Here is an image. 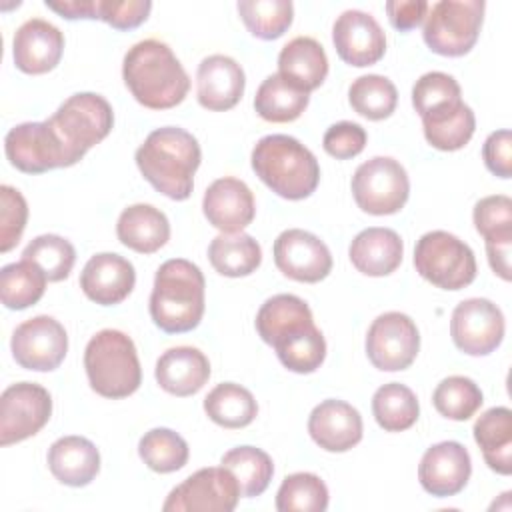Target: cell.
Instances as JSON below:
<instances>
[{"mask_svg":"<svg viewBox=\"0 0 512 512\" xmlns=\"http://www.w3.org/2000/svg\"><path fill=\"white\" fill-rule=\"evenodd\" d=\"M246 86L242 66L224 54L206 56L196 70V96L202 108L224 112L234 108Z\"/></svg>","mask_w":512,"mask_h":512,"instance_id":"22","label":"cell"},{"mask_svg":"<svg viewBox=\"0 0 512 512\" xmlns=\"http://www.w3.org/2000/svg\"><path fill=\"white\" fill-rule=\"evenodd\" d=\"M310 94L284 80L278 72L270 74L256 90L254 110L266 122H294L308 108Z\"/></svg>","mask_w":512,"mask_h":512,"instance_id":"32","label":"cell"},{"mask_svg":"<svg viewBox=\"0 0 512 512\" xmlns=\"http://www.w3.org/2000/svg\"><path fill=\"white\" fill-rule=\"evenodd\" d=\"M308 432L322 450L346 452L362 440V416L352 404L328 398L310 412Z\"/></svg>","mask_w":512,"mask_h":512,"instance_id":"23","label":"cell"},{"mask_svg":"<svg viewBox=\"0 0 512 512\" xmlns=\"http://www.w3.org/2000/svg\"><path fill=\"white\" fill-rule=\"evenodd\" d=\"M204 412L214 424L234 430L254 422L258 404L248 388L234 382H222L204 398Z\"/></svg>","mask_w":512,"mask_h":512,"instance_id":"34","label":"cell"},{"mask_svg":"<svg viewBox=\"0 0 512 512\" xmlns=\"http://www.w3.org/2000/svg\"><path fill=\"white\" fill-rule=\"evenodd\" d=\"M22 258L38 264L48 282H60L70 276L76 262V250L70 240L58 234H40L24 248Z\"/></svg>","mask_w":512,"mask_h":512,"instance_id":"43","label":"cell"},{"mask_svg":"<svg viewBox=\"0 0 512 512\" xmlns=\"http://www.w3.org/2000/svg\"><path fill=\"white\" fill-rule=\"evenodd\" d=\"M136 284L132 262L114 252L94 254L80 272V288L88 300L100 306L124 302Z\"/></svg>","mask_w":512,"mask_h":512,"instance_id":"21","label":"cell"},{"mask_svg":"<svg viewBox=\"0 0 512 512\" xmlns=\"http://www.w3.org/2000/svg\"><path fill=\"white\" fill-rule=\"evenodd\" d=\"M202 212L206 220L220 232H242L252 224L256 214L254 194L248 184L238 178H218L204 192Z\"/></svg>","mask_w":512,"mask_h":512,"instance_id":"19","label":"cell"},{"mask_svg":"<svg viewBox=\"0 0 512 512\" xmlns=\"http://www.w3.org/2000/svg\"><path fill=\"white\" fill-rule=\"evenodd\" d=\"M462 100L460 84L446 72H426L412 88V106L422 116Z\"/></svg>","mask_w":512,"mask_h":512,"instance_id":"44","label":"cell"},{"mask_svg":"<svg viewBox=\"0 0 512 512\" xmlns=\"http://www.w3.org/2000/svg\"><path fill=\"white\" fill-rule=\"evenodd\" d=\"M122 78L138 104L150 110H168L178 106L188 90L190 78L172 52L156 38L136 42L124 54Z\"/></svg>","mask_w":512,"mask_h":512,"instance_id":"1","label":"cell"},{"mask_svg":"<svg viewBox=\"0 0 512 512\" xmlns=\"http://www.w3.org/2000/svg\"><path fill=\"white\" fill-rule=\"evenodd\" d=\"M154 376L164 392L184 398L204 388L210 378V362L194 346H174L156 360Z\"/></svg>","mask_w":512,"mask_h":512,"instance_id":"25","label":"cell"},{"mask_svg":"<svg viewBox=\"0 0 512 512\" xmlns=\"http://www.w3.org/2000/svg\"><path fill=\"white\" fill-rule=\"evenodd\" d=\"M372 414L382 430L404 432L416 424L420 416V404L408 386L400 382H388L374 392Z\"/></svg>","mask_w":512,"mask_h":512,"instance_id":"36","label":"cell"},{"mask_svg":"<svg viewBox=\"0 0 512 512\" xmlns=\"http://www.w3.org/2000/svg\"><path fill=\"white\" fill-rule=\"evenodd\" d=\"M238 14L252 36L276 40L292 26L294 6L290 0H240Z\"/></svg>","mask_w":512,"mask_h":512,"instance_id":"40","label":"cell"},{"mask_svg":"<svg viewBox=\"0 0 512 512\" xmlns=\"http://www.w3.org/2000/svg\"><path fill=\"white\" fill-rule=\"evenodd\" d=\"M348 102L356 114L368 120H384L396 110L398 90L386 76L364 74L350 84Z\"/></svg>","mask_w":512,"mask_h":512,"instance_id":"38","label":"cell"},{"mask_svg":"<svg viewBox=\"0 0 512 512\" xmlns=\"http://www.w3.org/2000/svg\"><path fill=\"white\" fill-rule=\"evenodd\" d=\"M368 134L366 130L350 120H342L332 124L322 138V146L326 154H330L336 160H348L358 156L366 146Z\"/></svg>","mask_w":512,"mask_h":512,"instance_id":"47","label":"cell"},{"mask_svg":"<svg viewBox=\"0 0 512 512\" xmlns=\"http://www.w3.org/2000/svg\"><path fill=\"white\" fill-rule=\"evenodd\" d=\"M52 416V396L36 382H16L0 396V444L10 446L38 434Z\"/></svg>","mask_w":512,"mask_h":512,"instance_id":"13","label":"cell"},{"mask_svg":"<svg viewBox=\"0 0 512 512\" xmlns=\"http://www.w3.org/2000/svg\"><path fill=\"white\" fill-rule=\"evenodd\" d=\"M46 6L66 20L98 18V0H46Z\"/></svg>","mask_w":512,"mask_h":512,"instance_id":"51","label":"cell"},{"mask_svg":"<svg viewBox=\"0 0 512 512\" xmlns=\"http://www.w3.org/2000/svg\"><path fill=\"white\" fill-rule=\"evenodd\" d=\"M250 162L256 176L286 200H304L318 188V160L294 136L268 134L260 138L252 148Z\"/></svg>","mask_w":512,"mask_h":512,"instance_id":"4","label":"cell"},{"mask_svg":"<svg viewBox=\"0 0 512 512\" xmlns=\"http://www.w3.org/2000/svg\"><path fill=\"white\" fill-rule=\"evenodd\" d=\"M482 158L486 168L498 176V178H510L512 176V134L510 130L502 128L492 132L484 146H482Z\"/></svg>","mask_w":512,"mask_h":512,"instance_id":"49","label":"cell"},{"mask_svg":"<svg viewBox=\"0 0 512 512\" xmlns=\"http://www.w3.org/2000/svg\"><path fill=\"white\" fill-rule=\"evenodd\" d=\"M274 264L284 276L314 284L330 274L332 254L316 234L288 228L274 240Z\"/></svg>","mask_w":512,"mask_h":512,"instance_id":"16","label":"cell"},{"mask_svg":"<svg viewBox=\"0 0 512 512\" xmlns=\"http://www.w3.org/2000/svg\"><path fill=\"white\" fill-rule=\"evenodd\" d=\"M46 282L42 268L26 258L6 264L0 270V300L8 310H24L44 296Z\"/></svg>","mask_w":512,"mask_h":512,"instance_id":"35","label":"cell"},{"mask_svg":"<svg viewBox=\"0 0 512 512\" xmlns=\"http://www.w3.org/2000/svg\"><path fill=\"white\" fill-rule=\"evenodd\" d=\"M136 166L160 194L186 200L194 188V174L202 152L198 140L178 126L152 130L136 150Z\"/></svg>","mask_w":512,"mask_h":512,"instance_id":"2","label":"cell"},{"mask_svg":"<svg viewBox=\"0 0 512 512\" xmlns=\"http://www.w3.org/2000/svg\"><path fill=\"white\" fill-rule=\"evenodd\" d=\"M474 440L490 470L508 476L512 472V412L506 406L486 410L474 422Z\"/></svg>","mask_w":512,"mask_h":512,"instance_id":"30","label":"cell"},{"mask_svg":"<svg viewBox=\"0 0 512 512\" xmlns=\"http://www.w3.org/2000/svg\"><path fill=\"white\" fill-rule=\"evenodd\" d=\"M348 256L358 272L380 278L392 274L400 266L404 244L396 230L372 226L354 236Z\"/></svg>","mask_w":512,"mask_h":512,"instance_id":"26","label":"cell"},{"mask_svg":"<svg viewBox=\"0 0 512 512\" xmlns=\"http://www.w3.org/2000/svg\"><path fill=\"white\" fill-rule=\"evenodd\" d=\"M48 468L58 482L80 488L100 472V452L84 436H62L48 448Z\"/></svg>","mask_w":512,"mask_h":512,"instance_id":"27","label":"cell"},{"mask_svg":"<svg viewBox=\"0 0 512 512\" xmlns=\"http://www.w3.org/2000/svg\"><path fill=\"white\" fill-rule=\"evenodd\" d=\"M152 10L148 0H98V18L116 30H132L146 22Z\"/></svg>","mask_w":512,"mask_h":512,"instance_id":"48","label":"cell"},{"mask_svg":"<svg viewBox=\"0 0 512 512\" xmlns=\"http://www.w3.org/2000/svg\"><path fill=\"white\" fill-rule=\"evenodd\" d=\"M220 464L234 474L240 494L246 498L260 496L274 476L272 458L256 446H236L222 456Z\"/></svg>","mask_w":512,"mask_h":512,"instance_id":"37","label":"cell"},{"mask_svg":"<svg viewBox=\"0 0 512 512\" xmlns=\"http://www.w3.org/2000/svg\"><path fill=\"white\" fill-rule=\"evenodd\" d=\"M502 310L488 298L462 300L450 318V336L456 348L468 356H488L504 338Z\"/></svg>","mask_w":512,"mask_h":512,"instance_id":"15","label":"cell"},{"mask_svg":"<svg viewBox=\"0 0 512 512\" xmlns=\"http://www.w3.org/2000/svg\"><path fill=\"white\" fill-rule=\"evenodd\" d=\"M74 162H80L86 152L100 144L114 126L110 102L94 92H78L66 98L48 118Z\"/></svg>","mask_w":512,"mask_h":512,"instance_id":"6","label":"cell"},{"mask_svg":"<svg viewBox=\"0 0 512 512\" xmlns=\"http://www.w3.org/2000/svg\"><path fill=\"white\" fill-rule=\"evenodd\" d=\"M314 326L310 306L294 294H276L268 298L256 314V332L272 348L302 336Z\"/></svg>","mask_w":512,"mask_h":512,"instance_id":"24","label":"cell"},{"mask_svg":"<svg viewBox=\"0 0 512 512\" xmlns=\"http://www.w3.org/2000/svg\"><path fill=\"white\" fill-rule=\"evenodd\" d=\"M138 454L150 470L170 474L186 466L190 450L178 432L170 428H152L140 438Z\"/></svg>","mask_w":512,"mask_h":512,"instance_id":"39","label":"cell"},{"mask_svg":"<svg viewBox=\"0 0 512 512\" xmlns=\"http://www.w3.org/2000/svg\"><path fill=\"white\" fill-rule=\"evenodd\" d=\"M0 252H10L22 238L28 220V204L20 190L0 186Z\"/></svg>","mask_w":512,"mask_h":512,"instance_id":"46","label":"cell"},{"mask_svg":"<svg viewBox=\"0 0 512 512\" xmlns=\"http://www.w3.org/2000/svg\"><path fill=\"white\" fill-rule=\"evenodd\" d=\"M352 196L358 208L372 216L396 214L408 202L410 180L398 160L374 156L356 168L352 176Z\"/></svg>","mask_w":512,"mask_h":512,"instance_id":"9","label":"cell"},{"mask_svg":"<svg viewBox=\"0 0 512 512\" xmlns=\"http://www.w3.org/2000/svg\"><path fill=\"white\" fill-rule=\"evenodd\" d=\"M234 474L220 466L200 468L170 490L164 512H232L240 500Z\"/></svg>","mask_w":512,"mask_h":512,"instance_id":"10","label":"cell"},{"mask_svg":"<svg viewBox=\"0 0 512 512\" xmlns=\"http://www.w3.org/2000/svg\"><path fill=\"white\" fill-rule=\"evenodd\" d=\"M422 128L424 138L432 148L442 152H454L470 142L476 130V118L472 108L464 104V100H460L422 116Z\"/></svg>","mask_w":512,"mask_h":512,"instance_id":"31","label":"cell"},{"mask_svg":"<svg viewBox=\"0 0 512 512\" xmlns=\"http://www.w3.org/2000/svg\"><path fill=\"white\" fill-rule=\"evenodd\" d=\"M332 42L342 62L364 68L382 60L386 34L376 18L362 10H344L332 26Z\"/></svg>","mask_w":512,"mask_h":512,"instance_id":"17","label":"cell"},{"mask_svg":"<svg viewBox=\"0 0 512 512\" xmlns=\"http://www.w3.org/2000/svg\"><path fill=\"white\" fill-rule=\"evenodd\" d=\"M510 250H512V240H500V242H486V254L490 268L494 270L496 276L502 280L512 278V264H510Z\"/></svg>","mask_w":512,"mask_h":512,"instance_id":"52","label":"cell"},{"mask_svg":"<svg viewBox=\"0 0 512 512\" xmlns=\"http://www.w3.org/2000/svg\"><path fill=\"white\" fill-rule=\"evenodd\" d=\"M470 474V454L456 440H444L430 446L418 466V480L422 488L436 498H448L462 492Z\"/></svg>","mask_w":512,"mask_h":512,"instance_id":"18","label":"cell"},{"mask_svg":"<svg viewBox=\"0 0 512 512\" xmlns=\"http://www.w3.org/2000/svg\"><path fill=\"white\" fill-rule=\"evenodd\" d=\"M64 34L42 18L26 20L14 34L12 58L24 74H46L60 64Z\"/></svg>","mask_w":512,"mask_h":512,"instance_id":"20","label":"cell"},{"mask_svg":"<svg viewBox=\"0 0 512 512\" xmlns=\"http://www.w3.org/2000/svg\"><path fill=\"white\" fill-rule=\"evenodd\" d=\"M278 74L304 92L322 86L328 76V56L312 36L292 38L278 54Z\"/></svg>","mask_w":512,"mask_h":512,"instance_id":"28","label":"cell"},{"mask_svg":"<svg viewBox=\"0 0 512 512\" xmlns=\"http://www.w3.org/2000/svg\"><path fill=\"white\" fill-rule=\"evenodd\" d=\"M206 282L200 268L186 258H170L156 270L150 316L166 334L194 330L206 308Z\"/></svg>","mask_w":512,"mask_h":512,"instance_id":"3","label":"cell"},{"mask_svg":"<svg viewBox=\"0 0 512 512\" xmlns=\"http://www.w3.org/2000/svg\"><path fill=\"white\" fill-rule=\"evenodd\" d=\"M208 260L218 274L240 278L256 272L262 262V248L250 234L222 232L210 242Z\"/></svg>","mask_w":512,"mask_h":512,"instance_id":"33","label":"cell"},{"mask_svg":"<svg viewBox=\"0 0 512 512\" xmlns=\"http://www.w3.org/2000/svg\"><path fill=\"white\" fill-rule=\"evenodd\" d=\"M4 152L10 164L24 174H42L76 164L48 120L22 122L10 128L4 138Z\"/></svg>","mask_w":512,"mask_h":512,"instance_id":"11","label":"cell"},{"mask_svg":"<svg viewBox=\"0 0 512 512\" xmlns=\"http://www.w3.org/2000/svg\"><path fill=\"white\" fill-rule=\"evenodd\" d=\"M420 332L404 312H384L368 328L366 356L382 372L406 370L418 356Z\"/></svg>","mask_w":512,"mask_h":512,"instance_id":"12","label":"cell"},{"mask_svg":"<svg viewBox=\"0 0 512 512\" xmlns=\"http://www.w3.org/2000/svg\"><path fill=\"white\" fill-rule=\"evenodd\" d=\"M484 8L482 0H440L432 4L422 32L426 46L450 58L468 54L480 36Z\"/></svg>","mask_w":512,"mask_h":512,"instance_id":"8","label":"cell"},{"mask_svg":"<svg viewBox=\"0 0 512 512\" xmlns=\"http://www.w3.org/2000/svg\"><path fill=\"white\" fill-rule=\"evenodd\" d=\"M84 370L90 388L112 400L126 398L140 388L142 368L132 338L120 330L96 332L84 350Z\"/></svg>","mask_w":512,"mask_h":512,"instance_id":"5","label":"cell"},{"mask_svg":"<svg viewBox=\"0 0 512 512\" xmlns=\"http://www.w3.org/2000/svg\"><path fill=\"white\" fill-rule=\"evenodd\" d=\"M328 488L312 472L288 474L276 494L278 512H324L328 508Z\"/></svg>","mask_w":512,"mask_h":512,"instance_id":"41","label":"cell"},{"mask_svg":"<svg viewBox=\"0 0 512 512\" xmlns=\"http://www.w3.org/2000/svg\"><path fill=\"white\" fill-rule=\"evenodd\" d=\"M474 226L484 242L512 240V200L504 194L480 198L474 206Z\"/></svg>","mask_w":512,"mask_h":512,"instance_id":"45","label":"cell"},{"mask_svg":"<svg viewBox=\"0 0 512 512\" xmlns=\"http://www.w3.org/2000/svg\"><path fill=\"white\" fill-rule=\"evenodd\" d=\"M482 402V390L468 376H448L436 386L432 394V404L438 414L456 422L472 418L480 410Z\"/></svg>","mask_w":512,"mask_h":512,"instance_id":"42","label":"cell"},{"mask_svg":"<svg viewBox=\"0 0 512 512\" xmlns=\"http://www.w3.org/2000/svg\"><path fill=\"white\" fill-rule=\"evenodd\" d=\"M10 350L18 366L34 372H52L66 358L68 334L56 318L40 314L16 326Z\"/></svg>","mask_w":512,"mask_h":512,"instance_id":"14","label":"cell"},{"mask_svg":"<svg viewBox=\"0 0 512 512\" xmlns=\"http://www.w3.org/2000/svg\"><path fill=\"white\" fill-rule=\"evenodd\" d=\"M116 236L134 252L154 254L170 240V222L152 204H132L118 216Z\"/></svg>","mask_w":512,"mask_h":512,"instance_id":"29","label":"cell"},{"mask_svg":"<svg viewBox=\"0 0 512 512\" xmlns=\"http://www.w3.org/2000/svg\"><path fill=\"white\" fill-rule=\"evenodd\" d=\"M416 272L442 290H460L476 278L472 248L446 230H432L420 236L414 248Z\"/></svg>","mask_w":512,"mask_h":512,"instance_id":"7","label":"cell"},{"mask_svg":"<svg viewBox=\"0 0 512 512\" xmlns=\"http://www.w3.org/2000/svg\"><path fill=\"white\" fill-rule=\"evenodd\" d=\"M430 4L424 0H390L386 2V14L390 24L400 30L408 32L422 24L428 14Z\"/></svg>","mask_w":512,"mask_h":512,"instance_id":"50","label":"cell"}]
</instances>
